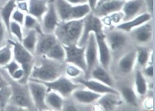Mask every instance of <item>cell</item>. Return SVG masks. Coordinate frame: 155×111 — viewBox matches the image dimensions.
I'll use <instances>...</instances> for the list:
<instances>
[{
  "label": "cell",
  "instance_id": "6da1fadb",
  "mask_svg": "<svg viewBox=\"0 0 155 111\" xmlns=\"http://www.w3.org/2000/svg\"><path fill=\"white\" fill-rule=\"evenodd\" d=\"M66 63L47 58L45 56L35 57L29 79L41 82H49L64 75Z\"/></svg>",
  "mask_w": 155,
  "mask_h": 111
},
{
  "label": "cell",
  "instance_id": "7a4b0ae2",
  "mask_svg": "<svg viewBox=\"0 0 155 111\" xmlns=\"http://www.w3.org/2000/svg\"><path fill=\"white\" fill-rule=\"evenodd\" d=\"M103 33L111 53L112 61L135 47L128 33L115 28L114 26L104 27Z\"/></svg>",
  "mask_w": 155,
  "mask_h": 111
},
{
  "label": "cell",
  "instance_id": "3957f363",
  "mask_svg": "<svg viewBox=\"0 0 155 111\" xmlns=\"http://www.w3.org/2000/svg\"><path fill=\"white\" fill-rule=\"evenodd\" d=\"M0 72L7 79L11 89V97L8 104L16 106L22 110H36L30 94L28 84L13 80L3 68H0Z\"/></svg>",
  "mask_w": 155,
  "mask_h": 111
},
{
  "label": "cell",
  "instance_id": "277c9868",
  "mask_svg": "<svg viewBox=\"0 0 155 111\" xmlns=\"http://www.w3.org/2000/svg\"><path fill=\"white\" fill-rule=\"evenodd\" d=\"M83 19L60 21L53 33L58 42L63 46L78 45L83 31Z\"/></svg>",
  "mask_w": 155,
  "mask_h": 111
},
{
  "label": "cell",
  "instance_id": "5b68a950",
  "mask_svg": "<svg viewBox=\"0 0 155 111\" xmlns=\"http://www.w3.org/2000/svg\"><path fill=\"white\" fill-rule=\"evenodd\" d=\"M136 47H134L112 61L109 71L115 82L133 75L136 68Z\"/></svg>",
  "mask_w": 155,
  "mask_h": 111
},
{
  "label": "cell",
  "instance_id": "8992f818",
  "mask_svg": "<svg viewBox=\"0 0 155 111\" xmlns=\"http://www.w3.org/2000/svg\"><path fill=\"white\" fill-rule=\"evenodd\" d=\"M8 41L12 46L13 59L19 63L25 72L23 83H27L34 65L35 56L26 50L20 41L15 39L8 40Z\"/></svg>",
  "mask_w": 155,
  "mask_h": 111
},
{
  "label": "cell",
  "instance_id": "52a82bcc",
  "mask_svg": "<svg viewBox=\"0 0 155 111\" xmlns=\"http://www.w3.org/2000/svg\"><path fill=\"white\" fill-rule=\"evenodd\" d=\"M128 34L135 47L147 46L154 47V25L150 20L133 29Z\"/></svg>",
  "mask_w": 155,
  "mask_h": 111
},
{
  "label": "cell",
  "instance_id": "ba28073f",
  "mask_svg": "<svg viewBox=\"0 0 155 111\" xmlns=\"http://www.w3.org/2000/svg\"><path fill=\"white\" fill-rule=\"evenodd\" d=\"M115 89L123 100L124 105L132 108L139 107L141 100L134 89L133 75L116 81Z\"/></svg>",
  "mask_w": 155,
  "mask_h": 111
},
{
  "label": "cell",
  "instance_id": "9c48e42d",
  "mask_svg": "<svg viewBox=\"0 0 155 111\" xmlns=\"http://www.w3.org/2000/svg\"><path fill=\"white\" fill-rule=\"evenodd\" d=\"M42 83L47 87L48 90L58 92L64 99L70 98L72 92L77 88L82 86L80 84L65 76V75L60 76L52 82Z\"/></svg>",
  "mask_w": 155,
  "mask_h": 111
},
{
  "label": "cell",
  "instance_id": "30bf717a",
  "mask_svg": "<svg viewBox=\"0 0 155 111\" xmlns=\"http://www.w3.org/2000/svg\"><path fill=\"white\" fill-rule=\"evenodd\" d=\"M28 86L30 94L36 110H49L45 104V97L48 89L42 82L29 79Z\"/></svg>",
  "mask_w": 155,
  "mask_h": 111
},
{
  "label": "cell",
  "instance_id": "8fae6325",
  "mask_svg": "<svg viewBox=\"0 0 155 111\" xmlns=\"http://www.w3.org/2000/svg\"><path fill=\"white\" fill-rule=\"evenodd\" d=\"M85 60L86 69L83 77L84 79H88L92 70L97 65L100 64L96 36L94 33H91L89 35L85 45Z\"/></svg>",
  "mask_w": 155,
  "mask_h": 111
},
{
  "label": "cell",
  "instance_id": "7c38bea8",
  "mask_svg": "<svg viewBox=\"0 0 155 111\" xmlns=\"http://www.w3.org/2000/svg\"><path fill=\"white\" fill-rule=\"evenodd\" d=\"M84 24H83V31L80 40L78 43V46H84L89 35L91 33L94 34H99L103 32L104 25L100 18L92 12V11L87 16L84 18Z\"/></svg>",
  "mask_w": 155,
  "mask_h": 111
},
{
  "label": "cell",
  "instance_id": "4fadbf2b",
  "mask_svg": "<svg viewBox=\"0 0 155 111\" xmlns=\"http://www.w3.org/2000/svg\"><path fill=\"white\" fill-rule=\"evenodd\" d=\"M65 51L64 62L66 64H74L85 73L86 64L85 60V46H78L77 44L64 46Z\"/></svg>",
  "mask_w": 155,
  "mask_h": 111
},
{
  "label": "cell",
  "instance_id": "5bb4252c",
  "mask_svg": "<svg viewBox=\"0 0 155 111\" xmlns=\"http://www.w3.org/2000/svg\"><path fill=\"white\" fill-rule=\"evenodd\" d=\"M60 22L53 0L49 1L48 8L41 20V26L44 33H53Z\"/></svg>",
  "mask_w": 155,
  "mask_h": 111
},
{
  "label": "cell",
  "instance_id": "9a60e30c",
  "mask_svg": "<svg viewBox=\"0 0 155 111\" xmlns=\"http://www.w3.org/2000/svg\"><path fill=\"white\" fill-rule=\"evenodd\" d=\"M101 94H97L83 86L75 89L71 95V98L80 106L88 108L91 109L96 102Z\"/></svg>",
  "mask_w": 155,
  "mask_h": 111
},
{
  "label": "cell",
  "instance_id": "2e32d148",
  "mask_svg": "<svg viewBox=\"0 0 155 111\" xmlns=\"http://www.w3.org/2000/svg\"><path fill=\"white\" fill-rule=\"evenodd\" d=\"M123 105H124V102L120 94L115 93H106L101 95L92 107L99 108L100 110L111 111L117 110Z\"/></svg>",
  "mask_w": 155,
  "mask_h": 111
},
{
  "label": "cell",
  "instance_id": "e0dca14e",
  "mask_svg": "<svg viewBox=\"0 0 155 111\" xmlns=\"http://www.w3.org/2000/svg\"><path fill=\"white\" fill-rule=\"evenodd\" d=\"M121 12L124 15L123 22H126L139 15L147 12L144 0H129L124 2Z\"/></svg>",
  "mask_w": 155,
  "mask_h": 111
},
{
  "label": "cell",
  "instance_id": "ac0fdd59",
  "mask_svg": "<svg viewBox=\"0 0 155 111\" xmlns=\"http://www.w3.org/2000/svg\"><path fill=\"white\" fill-rule=\"evenodd\" d=\"M95 36H96L98 53H99V64L104 68L109 71L112 63V56L105 41V35L103 32L101 33L95 34Z\"/></svg>",
  "mask_w": 155,
  "mask_h": 111
},
{
  "label": "cell",
  "instance_id": "d6986e66",
  "mask_svg": "<svg viewBox=\"0 0 155 111\" xmlns=\"http://www.w3.org/2000/svg\"><path fill=\"white\" fill-rule=\"evenodd\" d=\"M58 42V41L54 33H38L35 56L39 57L45 56Z\"/></svg>",
  "mask_w": 155,
  "mask_h": 111
},
{
  "label": "cell",
  "instance_id": "ffe728a7",
  "mask_svg": "<svg viewBox=\"0 0 155 111\" xmlns=\"http://www.w3.org/2000/svg\"><path fill=\"white\" fill-rule=\"evenodd\" d=\"M75 82L79 83L82 86L85 88H87L90 90L96 92L99 94H104L106 93H115V94H119L117 89L115 88H111L108 85H105L103 83H101L99 81L95 80L93 79H84L83 76L80 77L77 79H74Z\"/></svg>",
  "mask_w": 155,
  "mask_h": 111
},
{
  "label": "cell",
  "instance_id": "44dd1931",
  "mask_svg": "<svg viewBox=\"0 0 155 111\" xmlns=\"http://www.w3.org/2000/svg\"><path fill=\"white\" fill-rule=\"evenodd\" d=\"M124 4V2L123 0L105 2L99 5H97L92 10V12L95 16L100 18V19H102V18L109 16L113 13L121 11Z\"/></svg>",
  "mask_w": 155,
  "mask_h": 111
},
{
  "label": "cell",
  "instance_id": "7402d4cb",
  "mask_svg": "<svg viewBox=\"0 0 155 111\" xmlns=\"http://www.w3.org/2000/svg\"><path fill=\"white\" fill-rule=\"evenodd\" d=\"M133 83L137 95L141 100L147 96L149 92V82L143 75L141 69L136 68L133 73Z\"/></svg>",
  "mask_w": 155,
  "mask_h": 111
},
{
  "label": "cell",
  "instance_id": "603a6c76",
  "mask_svg": "<svg viewBox=\"0 0 155 111\" xmlns=\"http://www.w3.org/2000/svg\"><path fill=\"white\" fill-rule=\"evenodd\" d=\"M153 48L147 46L136 47V68L142 69L149 63H153Z\"/></svg>",
  "mask_w": 155,
  "mask_h": 111
},
{
  "label": "cell",
  "instance_id": "cb8c5ba5",
  "mask_svg": "<svg viewBox=\"0 0 155 111\" xmlns=\"http://www.w3.org/2000/svg\"><path fill=\"white\" fill-rule=\"evenodd\" d=\"M89 78L99 81L111 88H115V79L109 71L104 68L102 66L99 64L92 70Z\"/></svg>",
  "mask_w": 155,
  "mask_h": 111
},
{
  "label": "cell",
  "instance_id": "d4e9b609",
  "mask_svg": "<svg viewBox=\"0 0 155 111\" xmlns=\"http://www.w3.org/2000/svg\"><path fill=\"white\" fill-rule=\"evenodd\" d=\"M153 19V16H152V15H150L148 12H145L141 15H139L138 16L132 19L126 21V22H122L120 24H119V25L114 26L115 28L122 30V31H124L125 32L129 33L130 31H132L133 29L136 28L137 26L141 25L142 24H144L148 22V21Z\"/></svg>",
  "mask_w": 155,
  "mask_h": 111
},
{
  "label": "cell",
  "instance_id": "484cf974",
  "mask_svg": "<svg viewBox=\"0 0 155 111\" xmlns=\"http://www.w3.org/2000/svg\"><path fill=\"white\" fill-rule=\"evenodd\" d=\"M28 14L40 21L48 8V0H28Z\"/></svg>",
  "mask_w": 155,
  "mask_h": 111
},
{
  "label": "cell",
  "instance_id": "4316f807",
  "mask_svg": "<svg viewBox=\"0 0 155 111\" xmlns=\"http://www.w3.org/2000/svg\"><path fill=\"white\" fill-rule=\"evenodd\" d=\"M53 2L60 21L71 20L74 5L70 4L66 0H53Z\"/></svg>",
  "mask_w": 155,
  "mask_h": 111
},
{
  "label": "cell",
  "instance_id": "83f0119b",
  "mask_svg": "<svg viewBox=\"0 0 155 111\" xmlns=\"http://www.w3.org/2000/svg\"><path fill=\"white\" fill-rule=\"evenodd\" d=\"M64 98L58 92L48 90L45 97V104L49 110H62Z\"/></svg>",
  "mask_w": 155,
  "mask_h": 111
},
{
  "label": "cell",
  "instance_id": "f1b7e54d",
  "mask_svg": "<svg viewBox=\"0 0 155 111\" xmlns=\"http://www.w3.org/2000/svg\"><path fill=\"white\" fill-rule=\"evenodd\" d=\"M16 8V0H8L0 8V19L4 24L9 33V27L11 23V18L13 12Z\"/></svg>",
  "mask_w": 155,
  "mask_h": 111
},
{
  "label": "cell",
  "instance_id": "f546056e",
  "mask_svg": "<svg viewBox=\"0 0 155 111\" xmlns=\"http://www.w3.org/2000/svg\"><path fill=\"white\" fill-rule=\"evenodd\" d=\"M38 38V32L35 29H30L24 31V36L20 43L25 48L35 54L36 45Z\"/></svg>",
  "mask_w": 155,
  "mask_h": 111
},
{
  "label": "cell",
  "instance_id": "4dcf8cb0",
  "mask_svg": "<svg viewBox=\"0 0 155 111\" xmlns=\"http://www.w3.org/2000/svg\"><path fill=\"white\" fill-rule=\"evenodd\" d=\"M13 59L12 46L8 41L0 47V68L4 67Z\"/></svg>",
  "mask_w": 155,
  "mask_h": 111
},
{
  "label": "cell",
  "instance_id": "1f68e13d",
  "mask_svg": "<svg viewBox=\"0 0 155 111\" xmlns=\"http://www.w3.org/2000/svg\"><path fill=\"white\" fill-rule=\"evenodd\" d=\"M47 58L58 61H64L65 51L63 45L58 42L45 55Z\"/></svg>",
  "mask_w": 155,
  "mask_h": 111
},
{
  "label": "cell",
  "instance_id": "d6a6232c",
  "mask_svg": "<svg viewBox=\"0 0 155 111\" xmlns=\"http://www.w3.org/2000/svg\"><path fill=\"white\" fill-rule=\"evenodd\" d=\"M92 11L91 8L88 4L74 5V9L71 20L83 19L85 16Z\"/></svg>",
  "mask_w": 155,
  "mask_h": 111
},
{
  "label": "cell",
  "instance_id": "836d02e7",
  "mask_svg": "<svg viewBox=\"0 0 155 111\" xmlns=\"http://www.w3.org/2000/svg\"><path fill=\"white\" fill-rule=\"evenodd\" d=\"M24 31L30 29H35L38 32V33H41L42 32L41 26V23L36 18L31 16L29 14H26L25 21L23 24Z\"/></svg>",
  "mask_w": 155,
  "mask_h": 111
},
{
  "label": "cell",
  "instance_id": "e575fe53",
  "mask_svg": "<svg viewBox=\"0 0 155 111\" xmlns=\"http://www.w3.org/2000/svg\"><path fill=\"white\" fill-rule=\"evenodd\" d=\"M84 71L77 66L71 64H66L65 67L64 75L71 79H75L80 77L84 76Z\"/></svg>",
  "mask_w": 155,
  "mask_h": 111
},
{
  "label": "cell",
  "instance_id": "d590c367",
  "mask_svg": "<svg viewBox=\"0 0 155 111\" xmlns=\"http://www.w3.org/2000/svg\"><path fill=\"white\" fill-rule=\"evenodd\" d=\"M9 34L14 37L15 40L21 42L24 36L23 26L20 24L11 20L9 27Z\"/></svg>",
  "mask_w": 155,
  "mask_h": 111
},
{
  "label": "cell",
  "instance_id": "8d00e7d4",
  "mask_svg": "<svg viewBox=\"0 0 155 111\" xmlns=\"http://www.w3.org/2000/svg\"><path fill=\"white\" fill-rule=\"evenodd\" d=\"M11 97L10 85L0 88V110H4Z\"/></svg>",
  "mask_w": 155,
  "mask_h": 111
},
{
  "label": "cell",
  "instance_id": "74e56055",
  "mask_svg": "<svg viewBox=\"0 0 155 111\" xmlns=\"http://www.w3.org/2000/svg\"><path fill=\"white\" fill-rule=\"evenodd\" d=\"M143 75L148 82H153L154 80V65L153 63H149L145 67L141 69Z\"/></svg>",
  "mask_w": 155,
  "mask_h": 111
},
{
  "label": "cell",
  "instance_id": "f35d334b",
  "mask_svg": "<svg viewBox=\"0 0 155 111\" xmlns=\"http://www.w3.org/2000/svg\"><path fill=\"white\" fill-rule=\"evenodd\" d=\"M20 68H21V66L20 65L18 62L15 61L14 59L12 60V61L9 63H8L4 67H3V68H4L5 72H6L10 76H11L15 71Z\"/></svg>",
  "mask_w": 155,
  "mask_h": 111
},
{
  "label": "cell",
  "instance_id": "ab89813d",
  "mask_svg": "<svg viewBox=\"0 0 155 111\" xmlns=\"http://www.w3.org/2000/svg\"><path fill=\"white\" fill-rule=\"evenodd\" d=\"M26 14L24 13L23 12L19 10L18 8H16L13 12L12 15L11 20L14 21L17 23L20 24L22 26H23L24 21H25Z\"/></svg>",
  "mask_w": 155,
  "mask_h": 111
},
{
  "label": "cell",
  "instance_id": "60d3db41",
  "mask_svg": "<svg viewBox=\"0 0 155 111\" xmlns=\"http://www.w3.org/2000/svg\"><path fill=\"white\" fill-rule=\"evenodd\" d=\"M8 34L9 33L6 27H5L4 24L3 23L1 19H0V47L7 43Z\"/></svg>",
  "mask_w": 155,
  "mask_h": 111
},
{
  "label": "cell",
  "instance_id": "b9f144b4",
  "mask_svg": "<svg viewBox=\"0 0 155 111\" xmlns=\"http://www.w3.org/2000/svg\"><path fill=\"white\" fill-rule=\"evenodd\" d=\"M143 102H142L143 107L146 109L150 110L153 109L154 106V100L153 96H146L143 99Z\"/></svg>",
  "mask_w": 155,
  "mask_h": 111
},
{
  "label": "cell",
  "instance_id": "7bdbcfd3",
  "mask_svg": "<svg viewBox=\"0 0 155 111\" xmlns=\"http://www.w3.org/2000/svg\"><path fill=\"white\" fill-rule=\"evenodd\" d=\"M16 8L23 12L24 13L28 14V1L16 2Z\"/></svg>",
  "mask_w": 155,
  "mask_h": 111
},
{
  "label": "cell",
  "instance_id": "ee69618b",
  "mask_svg": "<svg viewBox=\"0 0 155 111\" xmlns=\"http://www.w3.org/2000/svg\"><path fill=\"white\" fill-rule=\"evenodd\" d=\"M144 1L146 9H147V12L153 16V15H154V5H153L154 0H144Z\"/></svg>",
  "mask_w": 155,
  "mask_h": 111
},
{
  "label": "cell",
  "instance_id": "f6af8a7d",
  "mask_svg": "<svg viewBox=\"0 0 155 111\" xmlns=\"http://www.w3.org/2000/svg\"><path fill=\"white\" fill-rule=\"evenodd\" d=\"M9 85V83L8 82L7 79H5V77L4 76L1 72H0V88H4V87H5Z\"/></svg>",
  "mask_w": 155,
  "mask_h": 111
},
{
  "label": "cell",
  "instance_id": "bcb514c9",
  "mask_svg": "<svg viewBox=\"0 0 155 111\" xmlns=\"http://www.w3.org/2000/svg\"><path fill=\"white\" fill-rule=\"evenodd\" d=\"M66 1L72 5L88 4V0H66Z\"/></svg>",
  "mask_w": 155,
  "mask_h": 111
},
{
  "label": "cell",
  "instance_id": "7dc6e473",
  "mask_svg": "<svg viewBox=\"0 0 155 111\" xmlns=\"http://www.w3.org/2000/svg\"><path fill=\"white\" fill-rule=\"evenodd\" d=\"M98 2H99V0H88V4L90 5L92 10L97 6Z\"/></svg>",
  "mask_w": 155,
  "mask_h": 111
},
{
  "label": "cell",
  "instance_id": "c3c4849f",
  "mask_svg": "<svg viewBox=\"0 0 155 111\" xmlns=\"http://www.w3.org/2000/svg\"><path fill=\"white\" fill-rule=\"evenodd\" d=\"M108 1H114V0H99V2H98L97 5H99V4H102V3H103V2H108Z\"/></svg>",
  "mask_w": 155,
  "mask_h": 111
},
{
  "label": "cell",
  "instance_id": "681fc988",
  "mask_svg": "<svg viewBox=\"0 0 155 111\" xmlns=\"http://www.w3.org/2000/svg\"><path fill=\"white\" fill-rule=\"evenodd\" d=\"M23 1H28V0H16V2H23Z\"/></svg>",
  "mask_w": 155,
  "mask_h": 111
},
{
  "label": "cell",
  "instance_id": "f907efd6",
  "mask_svg": "<svg viewBox=\"0 0 155 111\" xmlns=\"http://www.w3.org/2000/svg\"><path fill=\"white\" fill-rule=\"evenodd\" d=\"M124 2H127V1H129V0H123Z\"/></svg>",
  "mask_w": 155,
  "mask_h": 111
},
{
  "label": "cell",
  "instance_id": "816d5d0a",
  "mask_svg": "<svg viewBox=\"0 0 155 111\" xmlns=\"http://www.w3.org/2000/svg\"><path fill=\"white\" fill-rule=\"evenodd\" d=\"M48 1H51V0H48Z\"/></svg>",
  "mask_w": 155,
  "mask_h": 111
}]
</instances>
